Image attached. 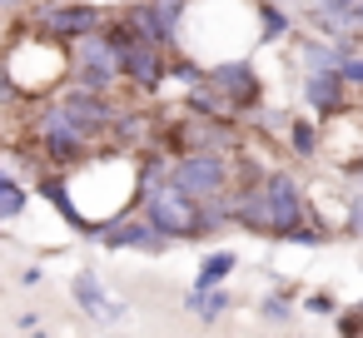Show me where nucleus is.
Masks as SVG:
<instances>
[{
  "label": "nucleus",
  "instance_id": "f257e3e1",
  "mask_svg": "<svg viewBox=\"0 0 363 338\" xmlns=\"http://www.w3.org/2000/svg\"><path fill=\"white\" fill-rule=\"evenodd\" d=\"M70 70L60 40L50 30H26L11 40V60H6V80L16 85V95H40L50 90L60 75Z\"/></svg>",
  "mask_w": 363,
  "mask_h": 338
},
{
  "label": "nucleus",
  "instance_id": "f03ea898",
  "mask_svg": "<svg viewBox=\"0 0 363 338\" xmlns=\"http://www.w3.org/2000/svg\"><path fill=\"white\" fill-rule=\"evenodd\" d=\"M145 224L160 234V239H189L199 234V199L179 194L169 184V174L160 179H145Z\"/></svg>",
  "mask_w": 363,
  "mask_h": 338
},
{
  "label": "nucleus",
  "instance_id": "7ed1b4c3",
  "mask_svg": "<svg viewBox=\"0 0 363 338\" xmlns=\"http://www.w3.org/2000/svg\"><path fill=\"white\" fill-rule=\"evenodd\" d=\"M169 184L189 199H214V194H229V159L224 150H194V154H179L169 169Z\"/></svg>",
  "mask_w": 363,
  "mask_h": 338
},
{
  "label": "nucleus",
  "instance_id": "20e7f679",
  "mask_svg": "<svg viewBox=\"0 0 363 338\" xmlns=\"http://www.w3.org/2000/svg\"><path fill=\"white\" fill-rule=\"evenodd\" d=\"M35 140H40V150H45L50 159H60V164H70V159L90 154V140L75 130V120L60 110V100H55V105H45V110L35 115Z\"/></svg>",
  "mask_w": 363,
  "mask_h": 338
},
{
  "label": "nucleus",
  "instance_id": "39448f33",
  "mask_svg": "<svg viewBox=\"0 0 363 338\" xmlns=\"http://www.w3.org/2000/svg\"><path fill=\"white\" fill-rule=\"evenodd\" d=\"M259 194H264L269 234H284V229L303 224V189H298V179H289V174H269V179L259 184Z\"/></svg>",
  "mask_w": 363,
  "mask_h": 338
},
{
  "label": "nucleus",
  "instance_id": "423d86ee",
  "mask_svg": "<svg viewBox=\"0 0 363 338\" xmlns=\"http://www.w3.org/2000/svg\"><path fill=\"white\" fill-rule=\"evenodd\" d=\"M60 110L75 120V130H80L85 140H100V135H110V115H115V105H110L100 90H85V85H75V90L60 100Z\"/></svg>",
  "mask_w": 363,
  "mask_h": 338
},
{
  "label": "nucleus",
  "instance_id": "0eeeda50",
  "mask_svg": "<svg viewBox=\"0 0 363 338\" xmlns=\"http://www.w3.org/2000/svg\"><path fill=\"white\" fill-rule=\"evenodd\" d=\"M204 85H214L224 95V105H239V110L259 100V75H254L249 60H224V65L204 70Z\"/></svg>",
  "mask_w": 363,
  "mask_h": 338
},
{
  "label": "nucleus",
  "instance_id": "6e6552de",
  "mask_svg": "<svg viewBox=\"0 0 363 338\" xmlns=\"http://www.w3.org/2000/svg\"><path fill=\"white\" fill-rule=\"evenodd\" d=\"M105 16L95 11V6H45L40 11V30H50L55 40H75V35H85V30H95Z\"/></svg>",
  "mask_w": 363,
  "mask_h": 338
},
{
  "label": "nucleus",
  "instance_id": "1a4fd4ad",
  "mask_svg": "<svg viewBox=\"0 0 363 338\" xmlns=\"http://www.w3.org/2000/svg\"><path fill=\"white\" fill-rule=\"evenodd\" d=\"M100 239H105L110 249H150V254L164 249V239H160L145 219H110V224L100 229Z\"/></svg>",
  "mask_w": 363,
  "mask_h": 338
},
{
  "label": "nucleus",
  "instance_id": "9d476101",
  "mask_svg": "<svg viewBox=\"0 0 363 338\" xmlns=\"http://www.w3.org/2000/svg\"><path fill=\"white\" fill-rule=\"evenodd\" d=\"M303 95H308V105H313L318 115H333V110H343V80H338V70H308V85H303Z\"/></svg>",
  "mask_w": 363,
  "mask_h": 338
},
{
  "label": "nucleus",
  "instance_id": "9b49d317",
  "mask_svg": "<svg viewBox=\"0 0 363 338\" xmlns=\"http://www.w3.org/2000/svg\"><path fill=\"white\" fill-rule=\"evenodd\" d=\"M234 264H239L234 249H214V254L199 264V283H194V288H214V283H224V278L234 274Z\"/></svg>",
  "mask_w": 363,
  "mask_h": 338
},
{
  "label": "nucleus",
  "instance_id": "f8f14e48",
  "mask_svg": "<svg viewBox=\"0 0 363 338\" xmlns=\"http://www.w3.org/2000/svg\"><path fill=\"white\" fill-rule=\"evenodd\" d=\"M343 55H353V45H323V40L303 45V65H308V70H338Z\"/></svg>",
  "mask_w": 363,
  "mask_h": 338
},
{
  "label": "nucleus",
  "instance_id": "ddd939ff",
  "mask_svg": "<svg viewBox=\"0 0 363 338\" xmlns=\"http://www.w3.org/2000/svg\"><path fill=\"white\" fill-rule=\"evenodd\" d=\"M189 308H194L199 318H209V323H214V318L229 308V293H224L219 283H214V288H194V293H189Z\"/></svg>",
  "mask_w": 363,
  "mask_h": 338
},
{
  "label": "nucleus",
  "instance_id": "4468645a",
  "mask_svg": "<svg viewBox=\"0 0 363 338\" xmlns=\"http://www.w3.org/2000/svg\"><path fill=\"white\" fill-rule=\"evenodd\" d=\"M284 140H289V145H294V154H303V159H308V154H318V130H313L308 120H289V125H284Z\"/></svg>",
  "mask_w": 363,
  "mask_h": 338
},
{
  "label": "nucleus",
  "instance_id": "2eb2a0df",
  "mask_svg": "<svg viewBox=\"0 0 363 338\" xmlns=\"http://www.w3.org/2000/svg\"><path fill=\"white\" fill-rule=\"evenodd\" d=\"M75 303H80L90 318L100 313V303H105V298H100V283H95V274H80V278H75Z\"/></svg>",
  "mask_w": 363,
  "mask_h": 338
},
{
  "label": "nucleus",
  "instance_id": "dca6fc26",
  "mask_svg": "<svg viewBox=\"0 0 363 338\" xmlns=\"http://www.w3.org/2000/svg\"><path fill=\"white\" fill-rule=\"evenodd\" d=\"M259 26H264V40H284L289 35V16L279 6H259Z\"/></svg>",
  "mask_w": 363,
  "mask_h": 338
},
{
  "label": "nucleus",
  "instance_id": "f3484780",
  "mask_svg": "<svg viewBox=\"0 0 363 338\" xmlns=\"http://www.w3.org/2000/svg\"><path fill=\"white\" fill-rule=\"evenodd\" d=\"M259 313H264V323H289V318H294V303H289L284 293H269Z\"/></svg>",
  "mask_w": 363,
  "mask_h": 338
},
{
  "label": "nucleus",
  "instance_id": "a211bd4d",
  "mask_svg": "<svg viewBox=\"0 0 363 338\" xmlns=\"http://www.w3.org/2000/svg\"><path fill=\"white\" fill-rule=\"evenodd\" d=\"M338 80L343 85H363V55H343L338 60Z\"/></svg>",
  "mask_w": 363,
  "mask_h": 338
},
{
  "label": "nucleus",
  "instance_id": "6ab92c4d",
  "mask_svg": "<svg viewBox=\"0 0 363 338\" xmlns=\"http://www.w3.org/2000/svg\"><path fill=\"white\" fill-rule=\"evenodd\" d=\"M26 209V189L16 184V189H6V194H0V219H16Z\"/></svg>",
  "mask_w": 363,
  "mask_h": 338
},
{
  "label": "nucleus",
  "instance_id": "aec40b11",
  "mask_svg": "<svg viewBox=\"0 0 363 338\" xmlns=\"http://www.w3.org/2000/svg\"><path fill=\"white\" fill-rule=\"evenodd\" d=\"M303 308H308V313H318V318H333V308H338V303H333V293H313Z\"/></svg>",
  "mask_w": 363,
  "mask_h": 338
},
{
  "label": "nucleus",
  "instance_id": "412c9836",
  "mask_svg": "<svg viewBox=\"0 0 363 338\" xmlns=\"http://www.w3.org/2000/svg\"><path fill=\"white\" fill-rule=\"evenodd\" d=\"M174 75H179L184 85H204V70H199V65H189V60H179V65H174Z\"/></svg>",
  "mask_w": 363,
  "mask_h": 338
},
{
  "label": "nucleus",
  "instance_id": "4be33fe9",
  "mask_svg": "<svg viewBox=\"0 0 363 338\" xmlns=\"http://www.w3.org/2000/svg\"><path fill=\"white\" fill-rule=\"evenodd\" d=\"M6 189H16V179H11L6 169H0V194H6Z\"/></svg>",
  "mask_w": 363,
  "mask_h": 338
},
{
  "label": "nucleus",
  "instance_id": "5701e85b",
  "mask_svg": "<svg viewBox=\"0 0 363 338\" xmlns=\"http://www.w3.org/2000/svg\"><path fill=\"white\" fill-rule=\"evenodd\" d=\"M0 6H26V0H0Z\"/></svg>",
  "mask_w": 363,
  "mask_h": 338
},
{
  "label": "nucleus",
  "instance_id": "b1692460",
  "mask_svg": "<svg viewBox=\"0 0 363 338\" xmlns=\"http://www.w3.org/2000/svg\"><path fill=\"white\" fill-rule=\"evenodd\" d=\"M338 6H348V0H338Z\"/></svg>",
  "mask_w": 363,
  "mask_h": 338
},
{
  "label": "nucleus",
  "instance_id": "393cba45",
  "mask_svg": "<svg viewBox=\"0 0 363 338\" xmlns=\"http://www.w3.org/2000/svg\"><path fill=\"white\" fill-rule=\"evenodd\" d=\"M358 234H363V224H358Z\"/></svg>",
  "mask_w": 363,
  "mask_h": 338
}]
</instances>
